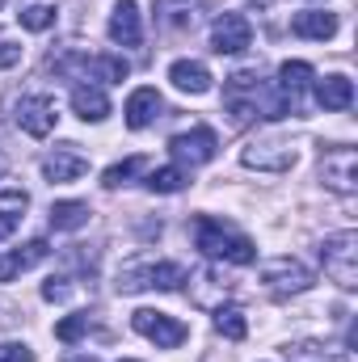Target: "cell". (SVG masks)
<instances>
[{
    "label": "cell",
    "instance_id": "1",
    "mask_svg": "<svg viewBox=\"0 0 358 362\" xmlns=\"http://www.w3.org/2000/svg\"><path fill=\"white\" fill-rule=\"evenodd\" d=\"M194 240H198V249H202L211 262H232V266H253V262H258V245H253L245 232L228 228L224 219L198 215V219H194Z\"/></svg>",
    "mask_w": 358,
    "mask_h": 362
},
{
    "label": "cell",
    "instance_id": "2",
    "mask_svg": "<svg viewBox=\"0 0 358 362\" xmlns=\"http://www.w3.org/2000/svg\"><path fill=\"white\" fill-rule=\"evenodd\" d=\"M321 266L325 274L342 286L354 291L358 286V232H333L321 240Z\"/></svg>",
    "mask_w": 358,
    "mask_h": 362
},
{
    "label": "cell",
    "instance_id": "3",
    "mask_svg": "<svg viewBox=\"0 0 358 362\" xmlns=\"http://www.w3.org/2000/svg\"><path fill=\"white\" fill-rule=\"evenodd\" d=\"M185 282V270L178 262H131L118 274V291L135 295V291H178Z\"/></svg>",
    "mask_w": 358,
    "mask_h": 362
},
{
    "label": "cell",
    "instance_id": "4",
    "mask_svg": "<svg viewBox=\"0 0 358 362\" xmlns=\"http://www.w3.org/2000/svg\"><path fill=\"white\" fill-rule=\"evenodd\" d=\"M51 72H64V76H85V81H101V85H122L127 81V59H118V55H51Z\"/></svg>",
    "mask_w": 358,
    "mask_h": 362
},
{
    "label": "cell",
    "instance_id": "5",
    "mask_svg": "<svg viewBox=\"0 0 358 362\" xmlns=\"http://www.w3.org/2000/svg\"><path fill=\"white\" fill-rule=\"evenodd\" d=\"M131 329H135L139 337H148L156 350H178L181 341L190 337V329L181 325L178 316H169V312H152V308H139V312L131 316Z\"/></svg>",
    "mask_w": 358,
    "mask_h": 362
},
{
    "label": "cell",
    "instance_id": "6",
    "mask_svg": "<svg viewBox=\"0 0 358 362\" xmlns=\"http://www.w3.org/2000/svg\"><path fill=\"white\" fill-rule=\"evenodd\" d=\"M215 152H219V139H215L211 127H190V131H181V135L169 139V156L178 160L181 169H185V165L198 169V165L215 160Z\"/></svg>",
    "mask_w": 358,
    "mask_h": 362
},
{
    "label": "cell",
    "instance_id": "7",
    "mask_svg": "<svg viewBox=\"0 0 358 362\" xmlns=\"http://www.w3.org/2000/svg\"><path fill=\"white\" fill-rule=\"evenodd\" d=\"M262 282H266L274 295H304L316 278H312V270L304 262H295V257H274V262L262 266Z\"/></svg>",
    "mask_w": 358,
    "mask_h": 362
},
{
    "label": "cell",
    "instance_id": "8",
    "mask_svg": "<svg viewBox=\"0 0 358 362\" xmlns=\"http://www.w3.org/2000/svg\"><path fill=\"white\" fill-rule=\"evenodd\" d=\"M241 165L258 169V173H291L295 169V148L282 144V139H258L241 152Z\"/></svg>",
    "mask_w": 358,
    "mask_h": 362
},
{
    "label": "cell",
    "instance_id": "9",
    "mask_svg": "<svg viewBox=\"0 0 358 362\" xmlns=\"http://www.w3.org/2000/svg\"><path fill=\"white\" fill-rule=\"evenodd\" d=\"M321 181L333 194H354L358 189V152L354 148H329L321 160Z\"/></svg>",
    "mask_w": 358,
    "mask_h": 362
},
{
    "label": "cell",
    "instance_id": "10",
    "mask_svg": "<svg viewBox=\"0 0 358 362\" xmlns=\"http://www.w3.org/2000/svg\"><path fill=\"white\" fill-rule=\"evenodd\" d=\"M249 42H253V25L245 13H224L211 25V51H219V55H241V51H249Z\"/></svg>",
    "mask_w": 358,
    "mask_h": 362
},
{
    "label": "cell",
    "instance_id": "11",
    "mask_svg": "<svg viewBox=\"0 0 358 362\" xmlns=\"http://www.w3.org/2000/svg\"><path fill=\"white\" fill-rule=\"evenodd\" d=\"M13 118H17V127L25 131V135H34V139H42V135H51L55 131V101L51 97H42V93H34V97H21L17 105H13Z\"/></svg>",
    "mask_w": 358,
    "mask_h": 362
},
{
    "label": "cell",
    "instance_id": "12",
    "mask_svg": "<svg viewBox=\"0 0 358 362\" xmlns=\"http://www.w3.org/2000/svg\"><path fill=\"white\" fill-rule=\"evenodd\" d=\"M316 81V72H312V64H304V59H287L282 68H278V93L287 97V105H291V114H299V101H304V93L308 85Z\"/></svg>",
    "mask_w": 358,
    "mask_h": 362
},
{
    "label": "cell",
    "instance_id": "13",
    "mask_svg": "<svg viewBox=\"0 0 358 362\" xmlns=\"http://www.w3.org/2000/svg\"><path fill=\"white\" fill-rule=\"evenodd\" d=\"M110 38L118 47H139L144 42V21H139V4L135 0H118L110 13Z\"/></svg>",
    "mask_w": 358,
    "mask_h": 362
},
{
    "label": "cell",
    "instance_id": "14",
    "mask_svg": "<svg viewBox=\"0 0 358 362\" xmlns=\"http://www.w3.org/2000/svg\"><path fill=\"white\" fill-rule=\"evenodd\" d=\"M89 173V160L68 144V148H55L47 160H42V177L51 181V185H64V181H76Z\"/></svg>",
    "mask_w": 358,
    "mask_h": 362
},
{
    "label": "cell",
    "instance_id": "15",
    "mask_svg": "<svg viewBox=\"0 0 358 362\" xmlns=\"http://www.w3.org/2000/svg\"><path fill=\"white\" fill-rule=\"evenodd\" d=\"M161 105H165V101H161V93L152 89V85L135 89L131 97H127V110H122V114H127V127H131V131L152 127V122L161 118Z\"/></svg>",
    "mask_w": 358,
    "mask_h": 362
},
{
    "label": "cell",
    "instance_id": "16",
    "mask_svg": "<svg viewBox=\"0 0 358 362\" xmlns=\"http://www.w3.org/2000/svg\"><path fill=\"white\" fill-rule=\"evenodd\" d=\"M291 34H295V38H312V42H329V38L337 34V17L325 13V8L295 13V17H291Z\"/></svg>",
    "mask_w": 358,
    "mask_h": 362
},
{
    "label": "cell",
    "instance_id": "17",
    "mask_svg": "<svg viewBox=\"0 0 358 362\" xmlns=\"http://www.w3.org/2000/svg\"><path fill=\"white\" fill-rule=\"evenodd\" d=\"M312 93H316V105H321V110H350V105H354V81L342 76V72L316 81Z\"/></svg>",
    "mask_w": 358,
    "mask_h": 362
},
{
    "label": "cell",
    "instance_id": "18",
    "mask_svg": "<svg viewBox=\"0 0 358 362\" xmlns=\"http://www.w3.org/2000/svg\"><path fill=\"white\" fill-rule=\"evenodd\" d=\"M47 253H51L47 240H30V245H21V249H13V253H0V282H8V278H17L21 270L47 262Z\"/></svg>",
    "mask_w": 358,
    "mask_h": 362
},
{
    "label": "cell",
    "instance_id": "19",
    "mask_svg": "<svg viewBox=\"0 0 358 362\" xmlns=\"http://www.w3.org/2000/svg\"><path fill=\"white\" fill-rule=\"evenodd\" d=\"M72 110L85 122H101V118H110V97H105V89H97V85H76L72 89Z\"/></svg>",
    "mask_w": 358,
    "mask_h": 362
},
{
    "label": "cell",
    "instance_id": "20",
    "mask_svg": "<svg viewBox=\"0 0 358 362\" xmlns=\"http://www.w3.org/2000/svg\"><path fill=\"white\" fill-rule=\"evenodd\" d=\"M169 81L178 85L181 93H211V72H207V64H198V59H178L173 68H169Z\"/></svg>",
    "mask_w": 358,
    "mask_h": 362
},
{
    "label": "cell",
    "instance_id": "21",
    "mask_svg": "<svg viewBox=\"0 0 358 362\" xmlns=\"http://www.w3.org/2000/svg\"><path fill=\"white\" fill-rule=\"evenodd\" d=\"M30 206V194L25 189H4L0 194V240H8L21 223V211Z\"/></svg>",
    "mask_w": 358,
    "mask_h": 362
},
{
    "label": "cell",
    "instance_id": "22",
    "mask_svg": "<svg viewBox=\"0 0 358 362\" xmlns=\"http://www.w3.org/2000/svg\"><path fill=\"white\" fill-rule=\"evenodd\" d=\"M21 30H30V34H42V30H51L55 25V0H25L21 4Z\"/></svg>",
    "mask_w": 358,
    "mask_h": 362
},
{
    "label": "cell",
    "instance_id": "23",
    "mask_svg": "<svg viewBox=\"0 0 358 362\" xmlns=\"http://www.w3.org/2000/svg\"><path fill=\"white\" fill-rule=\"evenodd\" d=\"M89 223V202H55L51 206V228L55 232H76Z\"/></svg>",
    "mask_w": 358,
    "mask_h": 362
},
{
    "label": "cell",
    "instance_id": "24",
    "mask_svg": "<svg viewBox=\"0 0 358 362\" xmlns=\"http://www.w3.org/2000/svg\"><path fill=\"white\" fill-rule=\"evenodd\" d=\"M185 181H190V173H185L181 165H165V169H152L144 185H148L152 194H178V189H185Z\"/></svg>",
    "mask_w": 358,
    "mask_h": 362
},
{
    "label": "cell",
    "instance_id": "25",
    "mask_svg": "<svg viewBox=\"0 0 358 362\" xmlns=\"http://www.w3.org/2000/svg\"><path fill=\"white\" fill-rule=\"evenodd\" d=\"M215 329H219L224 337H232V341H245V333H249L241 308H215Z\"/></svg>",
    "mask_w": 358,
    "mask_h": 362
},
{
    "label": "cell",
    "instance_id": "26",
    "mask_svg": "<svg viewBox=\"0 0 358 362\" xmlns=\"http://www.w3.org/2000/svg\"><path fill=\"white\" fill-rule=\"evenodd\" d=\"M144 165H148V160H144V156H131V160H118V165H110V169H105V173H101V181H105V185H110V189H118V185H122V181H131V177H135V173H139V169H144Z\"/></svg>",
    "mask_w": 358,
    "mask_h": 362
},
{
    "label": "cell",
    "instance_id": "27",
    "mask_svg": "<svg viewBox=\"0 0 358 362\" xmlns=\"http://www.w3.org/2000/svg\"><path fill=\"white\" fill-rule=\"evenodd\" d=\"M89 329H93V316L89 312H76V316H68V320L55 325V337H59V341H76V337H85Z\"/></svg>",
    "mask_w": 358,
    "mask_h": 362
},
{
    "label": "cell",
    "instance_id": "28",
    "mask_svg": "<svg viewBox=\"0 0 358 362\" xmlns=\"http://www.w3.org/2000/svg\"><path fill=\"white\" fill-rule=\"evenodd\" d=\"M21 38L17 34H8V30H0V72H8V68H17L21 64Z\"/></svg>",
    "mask_w": 358,
    "mask_h": 362
},
{
    "label": "cell",
    "instance_id": "29",
    "mask_svg": "<svg viewBox=\"0 0 358 362\" xmlns=\"http://www.w3.org/2000/svg\"><path fill=\"white\" fill-rule=\"evenodd\" d=\"M287 354H295L299 362H342V358H333V354H321V346H312V341H299V346H287Z\"/></svg>",
    "mask_w": 358,
    "mask_h": 362
},
{
    "label": "cell",
    "instance_id": "30",
    "mask_svg": "<svg viewBox=\"0 0 358 362\" xmlns=\"http://www.w3.org/2000/svg\"><path fill=\"white\" fill-rule=\"evenodd\" d=\"M68 295H72L68 278H47V282H42V299H47V303H64Z\"/></svg>",
    "mask_w": 358,
    "mask_h": 362
},
{
    "label": "cell",
    "instance_id": "31",
    "mask_svg": "<svg viewBox=\"0 0 358 362\" xmlns=\"http://www.w3.org/2000/svg\"><path fill=\"white\" fill-rule=\"evenodd\" d=\"M0 362H34V350L21 341H4L0 346Z\"/></svg>",
    "mask_w": 358,
    "mask_h": 362
},
{
    "label": "cell",
    "instance_id": "32",
    "mask_svg": "<svg viewBox=\"0 0 358 362\" xmlns=\"http://www.w3.org/2000/svg\"><path fill=\"white\" fill-rule=\"evenodd\" d=\"M68 362H93V358H68Z\"/></svg>",
    "mask_w": 358,
    "mask_h": 362
},
{
    "label": "cell",
    "instance_id": "33",
    "mask_svg": "<svg viewBox=\"0 0 358 362\" xmlns=\"http://www.w3.org/2000/svg\"><path fill=\"white\" fill-rule=\"evenodd\" d=\"M118 362H135V358H118Z\"/></svg>",
    "mask_w": 358,
    "mask_h": 362
},
{
    "label": "cell",
    "instance_id": "34",
    "mask_svg": "<svg viewBox=\"0 0 358 362\" xmlns=\"http://www.w3.org/2000/svg\"><path fill=\"white\" fill-rule=\"evenodd\" d=\"M0 169H4V165H0Z\"/></svg>",
    "mask_w": 358,
    "mask_h": 362
}]
</instances>
